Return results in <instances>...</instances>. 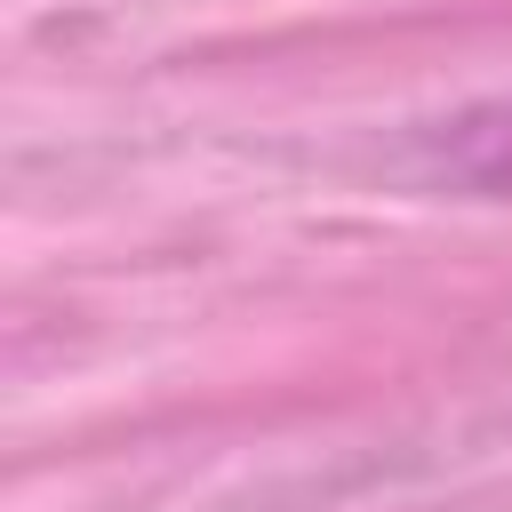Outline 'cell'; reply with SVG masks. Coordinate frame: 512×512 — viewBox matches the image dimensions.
<instances>
[{
  "instance_id": "6da1fadb",
  "label": "cell",
  "mask_w": 512,
  "mask_h": 512,
  "mask_svg": "<svg viewBox=\"0 0 512 512\" xmlns=\"http://www.w3.org/2000/svg\"><path fill=\"white\" fill-rule=\"evenodd\" d=\"M448 168L488 184V192H512V104L504 112H472L456 136H448Z\"/></svg>"
}]
</instances>
